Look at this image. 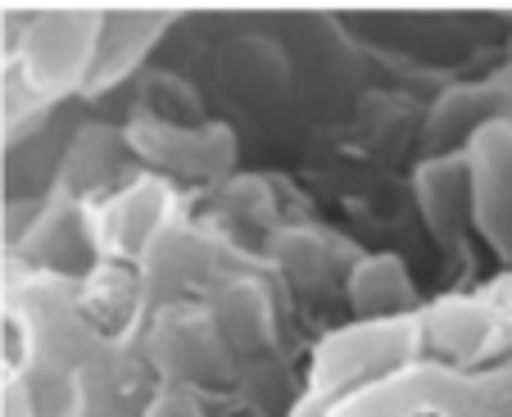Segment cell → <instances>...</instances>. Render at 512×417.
Masks as SVG:
<instances>
[{"instance_id": "obj_1", "label": "cell", "mask_w": 512, "mask_h": 417, "mask_svg": "<svg viewBox=\"0 0 512 417\" xmlns=\"http://www.w3.org/2000/svg\"><path fill=\"white\" fill-rule=\"evenodd\" d=\"M155 363L164 368V377L223 381L232 368V345L204 313H168L155 327Z\"/></svg>"}, {"instance_id": "obj_5", "label": "cell", "mask_w": 512, "mask_h": 417, "mask_svg": "<svg viewBox=\"0 0 512 417\" xmlns=\"http://www.w3.org/2000/svg\"><path fill=\"white\" fill-rule=\"evenodd\" d=\"M145 417H200V413H195L191 399H182V395H164Z\"/></svg>"}, {"instance_id": "obj_3", "label": "cell", "mask_w": 512, "mask_h": 417, "mask_svg": "<svg viewBox=\"0 0 512 417\" xmlns=\"http://www.w3.org/2000/svg\"><path fill=\"white\" fill-rule=\"evenodd\" d=\"M159 218H164V186H132L123 200L109 204V245L123 254H136L155 241Z\"/></svg>"}, {"instance_id": "obj_2", "label": "cell", "mask_w": 512, "mask_h": 417, "mask_svg": "<svg viewBox=\"0 0 512 417\" xmlns=\"http://www.w3.org/2000/svg\"><path fill=\"white\" fill-rule=\"evenodd\" d=\"M349 295H354L358 313H368L372 322H386L413 304V286L399 259H363L349 277Z\"/></svg>"}, {"instance_id": "obj_4", "label": "cell", "mask_w": 512, "mask_h": 417, "mask_svg": "<svg viewBox=\"0 0 512 417\" xmlns=\"http://www.w3.org/2000/svg\"><path fill=\"white\" fill-rule=\"evenodd\" d=\"M281 268L295 277L300 291H313V286L331 282V263H327V241L322 236H290L281 245Z\"/></svg>"}]
</instances>
